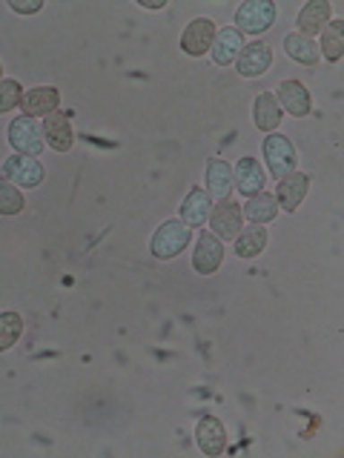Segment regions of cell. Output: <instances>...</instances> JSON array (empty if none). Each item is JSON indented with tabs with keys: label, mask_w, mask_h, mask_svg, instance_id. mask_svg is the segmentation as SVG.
Instances as JSON below:
<instances>
[{
	"label": "cell",
	"mask_w": 344,
	"mask_h": 458,
	"mask_svg": "<svg viewBox=\"0 0 344 458\" xmlns=\"http://www.w3.org/2000/svg\"><path fill=\"white\" fill-rule=\"evenodd\" d=\"M21 100H23V86L18 81H12V78L0 81V114L21 106Z\"/></svg>",
	"instance_id": "4316f807"
},
{
	"label": "cell",
	"mask_w": 344,
	"mask_h": 458,
	"mask_svg": "<svg viewBox=\"0 0 344 458\" xmlns=\"http://www.w3.org/2000/svg\"><path fill=\"white\" fill-rule=\"evenodd\" d=\"M264 247H267V229L258 224H250V229H241L233 238V250L238 258H255L264 252Z\"/></svg>",
	"instance_id": "603a6c76"
},
{
	"label": "cell",
	"mask_w": 344,
	"mask_h": 458,
	"mask_svg": "<svg viewBox=\"0 0 344 458\" xmlns=\"http://www.w3.org/2000/svg\"><path fill=\"white\" fill-rule=\"evenodd\" d=\"M9 9L18 12V14H38L43 9V4H40V0H32V4H21V0H12Z\"/></svg>",
	"instance_id": "83f0119b"
},
{
	"label": "cell",
	"mask_w": 344,
	"mask_h": 458,
	"mask_svg": "<svg viewBox=\"0 0 344 458\" xmlns=\"http://www.w3.org/2000/svg\"><path fill=\"white\" fill-rule=\"evenodd\" d=\"M215 23L210 18H195L193 23H186V29L181 32V49L190 57H204L215 40Z\"/></svg>",
	"instance_id": "52a82bcc"
},
{
	"label": "cell",
	"mask_w": 344,
	"mask_h": 458,
	"mask_svg": "<svg viewBox=\"0 0 344 458\" xmlns=\"http://www.w3.org/2000/svg\"><path fill=\"white\" fill-rule=\"evenodd\" d=\"M4 178L9 183L23 186V190H35V186H40L43 178H47V169H43V164L38 161V157L14 152L4 161Z\"/></svg>",
	"instance_id": "277c9868"
},
{
	"label": "cell",
	"mask_w": 344,
	"mask_h": 458,
	"mask_svg": "<svg viewBox=\"0 0 344 458\" xmlns=\"http://www.w3.org/2000/svg\"><path fill=\"white\" fill-rule=\"evenodd\" d=\"M190 241H193L190 226L181 221H167L155 229V235L150 241V252L158 258V261H169V258H176L178 252L190 247Z\"/></svg>",
	"instance_id": "6da1fadb"
},
{
	"label": "cell",
	"mask_w": 344,
	"mask_h": 458,
	"mask_svg": "<svg viewBox=\"0 0 344 458\" xmlns=\"http://www.w3.org/2000/svg\"><path fill=\"white\" fill-rule=\"evenodd\" d=\"M195 441L204 455H221L227 450V429L215 415H204L195 427Z\"/></svg>",
	"instance_id": "5bb4252c"
},
{
	"label": "cell",
	"mask_w": 344,
	"mask_h": 458,
	"mask_svg": "<svg viewBox=\"0 0 344 458\" xmlns=\"http://www.w3.org/2000/svg\"><path fill=\"white\" fill-rule=\"evenodd\" d=\"M322 55L327 64H339L344 55V21H330L322 32Z\"/></svg>",
	"instance_id": "cb8c5ba5"
},
{
	"label": "cell",
	"mask_w": 344,
	"mask_h": 458,
	"mask_svg": "<svg viewBox=\"0 0 344 458\" xmlns=\"http://www.w3.org/2000/svg\"><path fill=\"white\" fill-rule=\"evenodd\" d=\"M57 104H61V92L55 86H35V89L23 92L21 109L26 118H47V114L57 112Z\"/></svg>",
	"instance_id": "7c38bea8"
},
{
	"label": "cell",
	"mask_w": 344,
	"mask_h": 458,
	"mask_svg": "<svg viewBox=\"0 0 344 458\" xmlns=\"http://www.w3.org/2000/svg\"><path fill=\"white\" fill-rule=\"evenodd\" d=\"M241 221H244L241 207L236 204L233 198L219 200V204H215L212 212H210V229H212V235L219 241H233L241 233Z\"/></svg>",
	"instance_id": "8992f818"
},
{
	"label": "cell",
	"mask_w": 344,
	"mask_h": 458,
	"mask_svg": "<svg viewBox=\"0 0 344 458\" xmlns=\"http://www.w3.org/2000/svg\"><path fill=\"white\" fill-rule=\"evenodd\" d=\"M276 100H279L281 112L293 114V118H307L310 114V92L301 81H284L279 86Z\"/></svg>",
	"instance_id": "9a60e30c"
},
{
	"label": "cell",
	"mask_w": 344,
	"mask_h": 458,
	"mask_svg": "<svg viewBox=\"0 0 344 458\" xmlns=\"http://www.w3.org/2000/svg\"><path fill=\"white\" fill-rule=\"evenodd\" d=\"M233 186L244 198L262 192L264 190V169H262V164H258L255 157H241V161L236 164V169H233Z\"/></svg>",
	"instance_id": "e0dca14e"
},
{
	"label": "cell",
	"mask_w": 344,
	"mask_h": 458,
	"mask_svg": "<svg viewBox=\"0 0 344 458\" xmlns=\"http://www.w3.org/2000/svg\"><path fill=\"white\" fill-rule=\"evenodd\" d=\"M43 135L47 143L55 152H69L72 143H75V132H72V112H52L43 118Z\"/></svg>",
	"instance_id": "30bf717a"
},
{
	"label": "cell",
	"mask_w": 344,
	"mask_h": 458,
	"mask_svg": "<svg viewBox=\"0 0 344 458\" xmlns=\"http://www.w3.org/2000/svg\"><path fill=\"white\" fill-rule=\"evenodd\" d=\"M284 52L290 61L301 64V66H319V47L305 38V35H298V32H290V35H284Z\"/></svg>",
	"instance_id": "7402d4cb"
},
{
	"label": "cell",
	"mask_w": 344,
	"mask_h": 458,
	"mask_svg": "<svg viewBox=\"0 0 344 458\" xmlns=\"http://www.w3.org/2000/svg\"><path fill=\"white\" fill-rule=\"evenodd\" d=\"M241 215L247 218L250 224H270V221H276V215H279V204H276V195H270V192H255L247 198V204L241 207Z\"/></svg>",
	"instance_id": "44dd1931"
},
{
	"label": "cell",
	"mask_w": 344,
	"mask_h": 458,
	"mask_svg": "<svg viewBox=\"0 0 344 458\" xmlns=\"http://www.w3.org/2000/svg\"><path fill=\"white\" fill-rule=\"evenodd\" d=\"M23 335V318L18 312H0V352L12 350Z\"/></svg>",
	"instance_id": "d4e9b609"
},
{
	"label": "cell",
	"mask_w": 344,
	"mask_h": 458,
	"mask_svg": "<svg viewBox=\"0 0 344 458\" xmlns=\"http://www.w3.org/2000/svg\"><path fill=\"white\" fill-rule=\"evenodd\" d=\"M26 207V198L14 183L0 178V215H18Z\"/></svg>",
	"instance_id": "484cf974"
},
{
	"label": "cell",
	"mask_w": 344,
	"mask_h": 458,
	"mask_svg": "<svg viewBox=\"0 0 344 458\" xmlns=\"http://www.w3.org/2000/svg\"><path fill=\"white\" fill-rule=\"evenodd\" d=\"M279 18V9L272 0H247V4H241L238 12H236V29L244 35V32H250V35H264L267 29L276 23Z\"/></svg>",
	"instance_id": "3957f363"
},
{
	"label": "cell",
	"mask_w": 344,
	"mask_h": 458,
	"mask_svg": "<svg viewBox=\"0 0 344 458\" xmlns=\"http://www.w3.org/2000/svg\"><path fill=\"white\" fill-rule=\"evenodd\" d=\"M204 183H207V195L224 200L233 192V169H229V164L221 161V157H212L204 172Z\"/></svg>",
	"instance_id": "ffe728a7"
},
{
	"label": "cell",
	"mask_w": 344,
	"mask_h": 458,
	"mask_svg": "<svg viewBox=\"0 0 344 458\" xmlns=\"http://www.w3.org/2000/svg\"><path fill=\"white\" fill-rule=\"evenodd\" d=\"M9 143L14 147V152L18 155H32L38 157L43 152V129L35 118H26V114H21V118H14L9 123Z\"/></svg>",
	"instance_id": "5b68a950"
},
{
	"label": "cell",
	"mask_w": 344,
	"mask_h": 458,
	"mask_svg": "<svg viewBox=\"0 0 344 458\" xmlns=\"http://www.w3.org/2000/svg\"><path fill=\"white\" fill-rule=\"evenodd\" d=\"M221 261H224V243L212 233H201L193 252V269L198 276H212L221 267Z\"/></svg>",
	"instance_id": "9c48e42d"
},
{
	"label": "cell",
	"mask_w": 344,
	"mask_h": 458,
	"mask_svg": "<svg viewBox=\"0 0 344 458\" xmlns=\"http://www.w3.org/2000/svg\"><path fill=\"white\" fill-rule=\"evenodd\" d=\"M307 190H310V178L305 172H290L276 186V204L284 212H296L301 207V200L307 198Z\"/></svg>",
	"instance_id": "8fae6325"
},
{
	"label": "cell",
	"mask_w": 344,
	"mask_h": 458,
	"mask_svg": "<svg viewBox=\"0 0 344 458\" xmlns=\"http://www.w3.org/2000/svg\"><path fill=\"white\" fill-rule=\"evenodd\" d=\"M210 212H212V200L204 190H190V195L184 198V204H181V224H186L190 229L195 226H204L207 218H210Z\"/></svg>",
	"instance_id": "d6986e66"
},
{
	"label": "cell",
	"mask_w": 344,
	"mask_h": 458,
	"mask_svg": "<svg viewBox=\"0 0 344 458\" xmlns=\"http://www.w3.org/2000/svg\"><path fill=\"white\" fill-rule=\"evenodd\" d=\"M272 64V49H270V43L264 40H253V43H244V49L238 55V75L241 78H262L264 72L270 69Z\"/></svg>",
	"instance_id": "ba28073f"
},
{
	"label": "cell",
	"mask_w": 344,
	"mask_h": 458,
	"mask_svg": "<svg viewBox=\"0 0 344 458\" xmlns=\"http://www.w3.org/2000/svg\"><path fill=\"white\" fill-rule=\"evenodd\" d=\"M333 21L330 18V4L327 0H310V4L301 6L298 12V35H305V38H315V35H322L324 32V26Z\"/></svg>",
	"instance_id": "2e32d148"
},
{
	"label": "cell",
	"mask_w": 344,
	"mask_h": 458,
	"mask_svg": "<svg viewBox=\"0 0 344 458\" xmlns=\"http://www.w3.org/2000/svg\"><path fill=\"white\" fill-rule=\"evenodd\" d=\"M262 152H264V161H267V169L270 175L281 181L284 175H290V172H296V147L290 143V138L287 135H279V132H270L262 143Z\"/></svg>",
	"instance_id": "7a4b0ae2"
},
{
	"label": "cell",
	"mask_w": 344,
	"mask_h": 458,
	"mask_svg": "<svg viewBox=\"0 0 344 458\" xmlns=\"http://www.w3.org/2000/svg\"><path fill=\"white\" fill-rule=\"evenodd\" d=\"M241 49H244V35L236 26H227V29H219V32H215L210 55L219 66H233L238 61Z\"/></svg>",
	"instance_id": "4fadbf2b"
},
{
	"label": "cell",
	"mask_w": 344,
	"mask_h": 458,
	"mask_svg": "<svg viewBox=\"0 0 344 458\" xmlns=\"http://www.w3.org/2000/svg\"><path fill=\"white\" fill-rule=\"evenodd\" d=\"M281 118H284V112L279 106L276 95L262 92V95L255 98V104H253V123H255V129H262V132L270 135V132H276V129H279Z\"/></svg>",
	"instance_id": "ac0fdd59"
},
{
	"label": "cell",
	"mask_w": 344,
	"mask_h": 458,
	"mask_svg": "<svg viewBox=\"0 0 344 458\" xmlns=\"http://www.w3.org/2000/svg\"><path fill=\"white\" fill-rule=\"evenodd\" d=\"M0 81H4V64H0Z\"/></svg>",
	"instance_id": "f1b7e54d"
}]
</instances>
